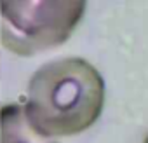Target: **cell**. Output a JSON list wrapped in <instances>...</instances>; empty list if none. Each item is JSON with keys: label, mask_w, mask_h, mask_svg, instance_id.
<instances>
[{"label": "cell", "mask_w": 148, "mask_h": 143, "mask_svg": "<svg viewBox=\"0 0 148 143\" xmlns=\"http://www.w3.org/2000/svg\"><path fill=\"white\" fill-rule=\"evenodd\" d=\"M0 115H2V105H0Z\"/></svg>", "instance_id": "5b68a950"}, {"label": "cell", "mask_w": 148, "mask_h": 143, "mask_svg": "<svg viewBox=\"0 0 148 143\" xmlns=\"http://www.w3.org/2000/svg\"><path fill=\"white\" fill-rule=\"evenodd\" d=\"M82 0H23L0 4V42L19 58L63 45L84 19Z\"/></svg>", "instance_id": "7a4b0ae2"}, {"label": "cell", "mask_w": 148, "mask_h": 143, "mask_svg": "<svg viewBox=\"0 0 148 143\" xmlns=\"http://www.w3.org/2000/svg\"><path fill=\"white\" fill-rule=\"evenodd\" d=\"M0 143H58L37 134L26 120L21 103H7L0 115Z\"/></svg>", "instance_id": "3957f363"}, {"label": "cell", "mask_w": 148, "mask_h": 143, "mask_svg": "<svg viewBox=\"0 0 148 143\" xmlns=\"http://www.w3.org/2000/svg\"><path fill=\"white\" fill-rule=\"evenodd\" d=\"M21 105L28 124L42 138L75 136L101 117L105 80L80 56L52 59L33 72Z\"/></svg>", "instance_id": "6da1fadb"}, {"label": "cell", "mask_w": 148, "mask_h": 143, "mask_svg": "<svg viewBox=\"0 0 148 143\" xmlns=\"http://www.w3.org/2000/svg\"><path fill=\"white\" fill-rule=\"evenodd\" d=\"M0 77H2V52H0Z\"/></svg>", "instance_id": "277c9868"}, {"label": "cell", "mask_w": 148, "mask_h": 143, "mask_svg": "<svg viewBox=\"0 0 148 143\" xmlns=\"http://www.w3.org/2000/svg\"><path fill=\"white\" fill-rule=\"evenodd\" d=\"M145 143H148V136H146V140H145Z\"/></svg>", "instance_id": "8992f818"}]
</instances>
